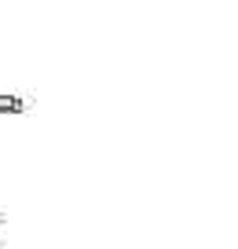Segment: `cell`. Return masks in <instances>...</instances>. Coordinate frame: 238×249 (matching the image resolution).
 I'll list each match as a JSON object with an SVG mask.
<instances>
[{
    "label": "cell",
    "instance_id": "6da1fadb",
    "mask_svg": "<svg viewBox=\"0 0 238 249\" xmlns=\"http://www.w3.org/2000/svg\"><path fill=\"white\" fill-rule=\"evenodd\" d=\"M26 103L18 95H0V114H22Z\"/></svg>",
    "mask_w": 238,
    "mask_h": 249
}]
</instances>
